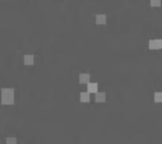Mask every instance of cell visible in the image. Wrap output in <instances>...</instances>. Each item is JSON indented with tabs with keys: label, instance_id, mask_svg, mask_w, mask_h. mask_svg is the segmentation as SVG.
I'll return each mask as SVG.
<instances>
[{
	"label": "cell",
	"instance_id": "1",
	"mask_svg": "<svg viewBox=\"0 0 162 144\" xmlns=\"http://www.w3.org/2000/svg\"><path fill=\"white\" fill-rule=\"evenodd\" d=\"M1 102L4 105H12L14 102V91L12 88L1 89Z\"/></svg>",
	"mask_w": 162,
	"mask_h": 144
},
{
	"label": "cell",
	"instance_id": "2",
	"mask_svg": "<svg viewBox=\"0 0 162 144\" xmlns=\"http://www.w3.org/2000/svg\"><path fill=\"white\" fill-rule=\"evenodd\" d=\"M149 49H152V50L162 49V40H152V41H149Z\"/></svg>",
	"mask_w": 162,
	"mask_h": 144
},
{
	"label": "cell",
	"instance_id": "3",
	"mask_svg": "<svg viewBox=\"0 0 162 144\" xmlns=\"http://www.w3.org/2000/svg\"><path fill=\"white\" fill-rule=\"evenodd\" d=\"M97 89H98L97 83H88L87 84V92L88 93H97Z\"/></svg>",
	"mask_w": 162,
	"mask_h": 144
},
{
	"label": "cell",
	"instance_id": "4",
	"mask_svg": "<svg viewBox=\"0 0 162 144\" xmlns=\"http://www.w3.org/2000/svg\"><path fill=\"white\" fill-rule=\"evenodd\" d=\"M96 23L97 24H105V23H106V16H103V14H97Z\"/></svg>",
	"mask_w": 162,
	"mask_h": 144
},
{
	"label": "cell",
	"instance_id": "5",
	"mask_svg": "<svg viewBox=\"0 0 162 144\" xmlns=\"http://www.w3.org/2000/svg\"><path fill=\"white\" fill-rule=\"evenodd\" d=\"M89 79H91V76H89V74H80L79 75V82L80 83H89Z\"/></svg>",
	"mask_w": 162,
	"mask_h": 144
},
{
	"label": "cell",
	"instance_id": "6",
	"mask_svg": "<svg viewBox=\"0 0 162 144\" xmlns=\"http://www.w3.org/2000/svg\"><path fill=\"white\" fill-rule=\"evenodd\" d=\"M26 65H32L33 64V55H25V59H23Z\"/></svg>",
	"mask_w": 162,
	"mask_h": 144
},
{
	"label": "cell",
	"instance_id": "7",
	"mask_svg": "<svg viewBox=\"0 0 162 144\" xmlns=\"http://www.w3.org/2000/svg\"><path fill=\"white\" fill-rule=\"evenodd\" d=\"M89 94L91 93H88V92H83V93H80V101L82 102H89Z\"/></svg>",
	"mask_w": 162,
	"mask_h": 144
},
{
	"label": "cell",
	"instance_id": "8",
	"mask_svg": "<svg viewBox=\"0 0 162 144\" xmlns=\"http://www.w3.org/2000/svg\"><path fill=\"white\" fill-rule=\"evenodd\" d=\"M106 99V94L100 92V93H96V101L97 102H103V101Z\"/></svg>",
	"mask_w": 162,
	"mask_h": 144
},
{
	"label": "cell",
	"instance_id": "9",
	"mask_svg": "<svg viewBox=\"0 0 162 144\" xmlns=\"http://www.w3.org/2000/svg\"><path fill=\"white\" fill-rule=\"evenodd\" d=\"M155 101L156 102H162V92L155 93Z\"/></svg>",
	"mask_w": 162,
	"mask_h": 144
},
{
	"label": "cell",
	"instance_id": "10",
	"mask_svg": "<svg viewBox=\"0 0 162 144\" xmlns=\"http://www.w3.org/2000/svg\"><path fill=\"white\" fill-rule=\"evenodd\" d=\"M161 0H151V7H160Z\"/></svg>",
	"mask_w": 162,
	"mask_h": 144
},
{
	"label": "cell",
	"instance_id": "11",
	"mask_svg": "<svg viewBox=\"0 0 162 144\" xmlns=\"http://www.w3.org/2000/svg\"><path fill=\"white\" fill-rule=\"evenodd\" d=\"M7 144H17V139L16 138H8Z\"/></svg>",
	"mask_w": 162,
	"mask_h": 144
}]
</instances>
